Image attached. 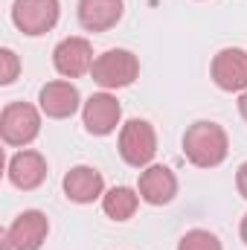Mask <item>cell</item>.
Listing matches in <instances>:
<instances>
[{
	"instance_id": "6da1fadb",
	"label": "cell",
	"mask_w": 247,
	"mask_h": 250,
	"mask_svg": "<svg viewBox=\"0 0 247 250\" xmlns=\"http://www.w3.org/2000/svg\"><path fill=\"white\" fill-rule=\"evenodd\" d=\"M184 154L198 169H215L230 154V137L227 131L212 120H198L184 134Z\"/></svg>"
},
{
	"instance_id": "7a4b0ae2",
	"label": "cell",
	"mask_w": 247,
	"mask_h": 250,
	"mask_svg": "<svg viewBox=\"0 0 247 250\" xmlns=\"http://www.w3.org/2000/svg\"><path fill=\"white\" fill-rule=\"evenodd\" d=\"M93 82L102 90H120V87H131L140 76V59L131 50H105L102 56H96L93 70H90Z\"/></svg>"
},
{
	"instance_id": "3957f363",
	"label": "cell",
	"mask_w": 247,
	"mask_h": 250,
	"mask_svg": "<svg viewBox=\"0 0 247 250\" xmlns=\"http://www.w3.org/2000/svg\"><path fill=\"white\" fill-rule=\"evenodd\" d=\"M41 134V108L29 102H9L0 114V137L12 148H26Z\"/></svg>"
},
{
	"instance_id": "277c9868",
	"label": "cell",
	"mask_w": 247,
	"mask_h": 250,
	"mask_svg": "<svg viewBox=\"0 0 247 250\" xmlns=\"http://www.w3.org/2000/svg\"><path fill=\"white\" fill-rule=\"evenodd\" d=\"M157 154V131L148 120H128L120 128V157L134 169L151 166Z\"/></svg>"
},
{
	"instance_id": "5b68a950",
	"label": "cell",
	"mask_w": 247,
	"mask_h": 250,
	"mask_svg": "<svg viewBox=\"0 0 247 250\" xmlns=\"http://www.w3.org/2000/svg\"><path fill=\"white\" fill-rule=\"evenodd\" d=\"M59 15H62L59 0H15L12 3V23L29 38L47 35L59 23Z\"/></svg>"
},
{
	"instance_id": "8992f818",
	"label": "cell",
	"mask_w": 247,
	"mask_h": 250,
	"mask_svg": "<svg viewBox=\"0 0 247 250\" xmlns=\"http://www.w3.org/2000/svg\"><path fill=\"white\" fill-rule=\"evenodd\" d=\"M209 76L218 90L227 93H245L247 90V50L242 47H224L212 56Z\"/></svg>"
},
{
	"instance_id": "52a82bcc",
	"label": "cell",
	"mask_w": 247,
	"mask_h": 250,
	"mask_svg": "<svg viewBox=\"0 0 247 250\" xmlns=\"http://www.w3.org/2000/svg\"><path fill=\"white\" fill-rule=\"evenodd\" d=\"M123 120V105L114 93L102 90V93H93L84 105H82V123L84 131L93 134V137H108L117 131V125Z\"/></svg>"
},
{
	"instance_id": "ba28073f",
	"label": "cell",
	"mask_w": 247,
	"mask_h": 250,
	"mask_svg": "<svg viewBox=\"0 0 247 250\" xmlns=\"http://www.w3.org/2000/svg\"><path fill=\"white\" fill-rule=\"evenodd\" d=\"M93 62H96L93 47L82 35L64 38V41L56 44V50H53V67H56V73L64 76V79H79V76L90 73L93 70Z\"/></svg>"
},
{
	"instance_id": "9c48e42d",
	"label": "cell",
	"mask_w": 247,
	"mask_h": 250,
	"mask_svg": "<svg viewBox=\"0 0 247 250\" xmlns=\"http://www.w3.org/2000/svg\"><path fill=\"white\" fill-rule=\"evenodd\" d=\"M50 233V221L41 209H23L6 230V242L12 250H41Z\"/></svg>"
},
{
	"instance_id": "30bf717a",
	"label": "cell",
	"mask_w": 247,
	"mask_h": 250,
	"mask_svg": "<svg viewBox=\"0 0 247 250\" xmlns=\"http://www.w3.org/2000/svg\"><path fill=\"white\" fill-rule=\"evenodd\" d=\"M38 108L44 117L50 120H70L79 108H82V93L73 82L67 79H56V82H47L38 93Z\"/></svg>"
},
{
	"instance_id": "8fae6325",
	"label": "cell",
	"mask_w": 247,
	"mask_h": 250,
	"mask_svg": "<svg viewBox=\"0 0 247 250\" xmlns=\"http://www.w3.org/2000/svg\"><path fill=\"white\" fill-rule=\"evenodd\" d=\"M137 192L140 198L148 204V207H166L175 201L178 195V178L169 166L163 163H151L140 172V181H137Z\"/></svg>"
},
{
	"instance_id": "7c38bea8",
	"label": "cell",
	"mask_w": 247,
	"mask_h": 250,
	"mask_svg": "<svg viewBox=\"0 0 247 250\" xmlns=\"http://www.w3.org/2000/svg\"><path fill=\"white\" fill-rule=\"evenodd\" d=\"M6 175H9V184L23 192H32L47 181V160L41 151H32V148H21L9 157V166H6Z\"/></svg>"
},
{
	"instance_id": "4fadbf2b",
	"label": "cell",
	"mask_w": 247,
	"mask_h": 250,
	"mask_svg": "<svg viewBox=\"0 0 247 250\" xmlns=\"http://www.w3.org/2000/svg\"><path fill=\"white\" fill-rule=\"evenodd\" d=\"M62 187L67 201H73V204H93V201H102V195L108 192L102 172L93 166H73L64 175Z\"/></svg>"
},
{
	"instance_id": "5bb4252c",
	"label": "cell",
	"mask_w": 247,
	"mask_h": 250,
	"mask_svg": "<svg viewBox=\"0 0 247 250\" xmlns=\"http://www.w3.org/2000/svg\"><path fill=\"white\" fill-rule=\"evenodd\" d=\"M123 0H79V23L87 32H108L123 21Z\"/></svg>"
},
{
	"instance_id": "9a60e30c",
	"label": "cell",
	"mask_w": 247,
	"mask_h": 250,
	"mask_svg": "<svg viewBox=\"0 0 247 250\" xmlns=\"http://www.w3.org/2000/svg\"><path fill=\"white\" fill-rule=\"evenodd\" d=\"M140 192L131 187H114L108 189L105 195H102V212L111 218V221H128L134 212H137V207H140Z\"/></svg>"
},
{
	"instance_id": "2e32d148",
	"label": "cell",
	"mask_w": 247,
	"mask_h": 250,
	"mask_svg": "<svg viewBox=\"0 0 247 250\" xmlns=\"http://www.w3.org/2000/svg\"><path fill=\"white\" fill-rule=\"evenodd\" d=\"M178 250H224V248H221V242H218V236H215V233L195 227V230H189V233L181 236Z\"/></svg>"
},
{
	"instance_id": "e0dca14e",
	"label": "cell",
	"mask_w": 247,
	"mask_h": 250,
	"mask_svg": "<svg viewBox=\"0 0 247 250\" xmlns=\"http://www.w3.org/2000/svg\"><path fill=\"white\" fill-rule=\"evenodd\" d=\"M0 62H3V73H0V82H3V84H12V82L18 79V73H21V62H18L15 50L3 47V50H0Z\"/></svg>"
},
{
	"instance_id": "ac0fdd59",
	"label": "cell",
	"mask_w": 247,
	"mask_h": 250,
	"mask_svg": "<svg viewBox=\"0 0 247 250\" xmlns=\"http://www.w3.org/2000/svg\"><path fill=\"white\" fill-rule=\"evenodd\" d=\"M236 189H239V195L247 201V160L239 166V172H236Z\"/></svg>"
},
{
	"instance_id": "d6986e66",
	"label": "cell",
	"mask_w": 247,
	"mask_h": 250,
	"mask_svg": "<svg viewBox=\"0 0 247 250\" xmlns=\"http://www.w3.org/2000/svg\"><path fill=\"white\" fill-rule=\"evenodd\" d=\"M239 114H242V120L247 123V90L239 93Z\"/></svg>"
},
{
	"instance_id": "ffe728a7",
	"label": "cell",
	"mask_w": 247,
	"mask_h": 250,
	"mask_svg": "<svg viewBox=\"0 0 247 250\" xmlns=\"http://www.w3.org/2000/svg\"><path fill=\"white\" fill-rule=\"evenodd\" d=\"M239 236H242V242L247 245V212H245V218H242V227H239Z\"/></svg>"
}]
</instances>
